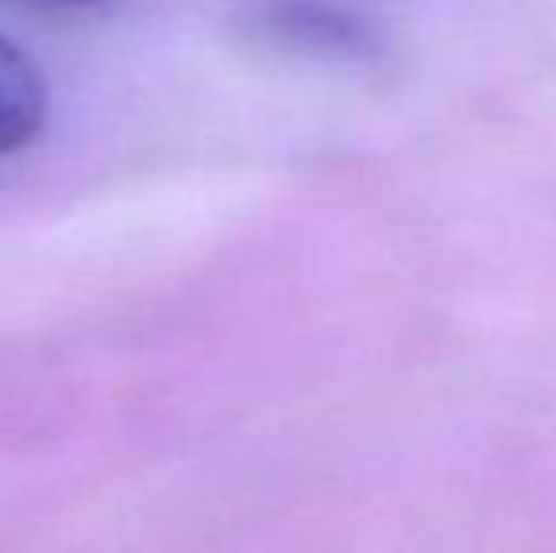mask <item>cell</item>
<instances>
[{
  "instance_id": "3",
  "label": "cell",
  "mask_w": 556,
  "mask_h": 553,
  "mask_svg": "<svg viewBox=\"0 0 556 553\" xmlns=\"http://www.w3.org/2000/svg\"><path fill=\"white\" fill-rule=\"evenodd\" d=\"M76 4H84V0H76Z\"/></svg>"
},
{
  "instance_id": "2",
  "label": "cell",
  "mask_w": 556,
  "mask_h": 553,
  "mask_svg": "<svg viewBox=\"0 0 556 553\" xmlns=\"http://www.w3.org/2000/svg\"><path fill=\"white\" fill-rule=\"evenodd\" d=\"M46 118V76L15 42L0 38V155L30 144Z\"/></svg>"
},
{
  "instance_id": "1",
  "label": "cell",
  "mask_w": 556,
  "mask_h": 553,
  "mask_svg": "<svg viewBox=\"0 0 556 553\" xmlns=\"http://www.w3.org/2000/svg\"><path fill=\"white\" fill-rule=\"evenodd\" d=\"M242 27L265 46L326 61H371L387 27L371 0H242Z\"/></svg>"
}]
</instances>
